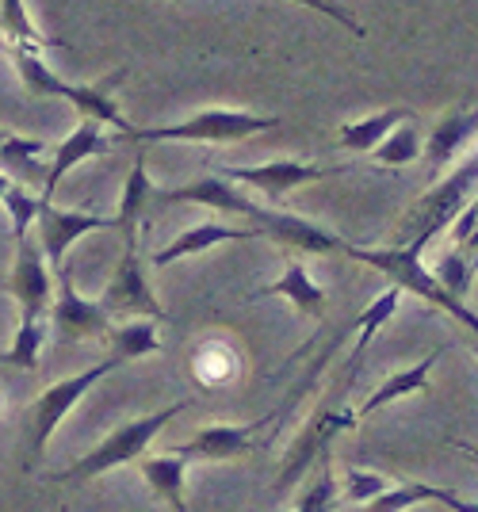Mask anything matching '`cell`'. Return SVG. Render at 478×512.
<instances>
[{
    "mask_svg": "<svg viewBox=\"0 0 478 512\" xmlns=\"http://www.w3.org/2000/svg\"><path fill=\"white\" fill-rule=\"evenodd\" d=\"M111 150V138L104 134L100 123H92V119H81V127L69 134L66 142H58L54 146V161H50V176H46V188H43V199L54 203V192H58V184L66 180L69 169H77L81 161L88 157H100V153Z\"/></svg>",
    "mask_w": 478,
    "mask_h": 512,
    "instance_id": "14",
    "label": "cell"
},
{
    "mask_svg": "<svg viewBox=\"0 0 478 512\" xmlns=\"http://www.w3.org/2000/svg\"><path fill=\"white\" fill-rule=\"evenodd\" d=\"M436 360H440V348H433L429 356H421V360L413 363V367H406V371L387 375V379L379 383V390H371L368 402L356 409V413H360V421L371 417V413H379L383 406L398 402V398H406V394H425V390H429V375H433Z\"/></svg>",
    "mask_w": 478,
    "mask_h": 512,
    "instance_id": "17",
    "label": "cell"
},
{
    "mask_svg": "<svg viewBox=\"0 0 478 512\" xmlns=\"http://www.w3.org/2000/svg\"><path fill=\"white\" fill-rule=\"evenodd\" d=\"M264 237L261 226H226V222H199L192 230H184L180 237H173L165 249L153 253V268H169L184 256H199L215 245H226V241H257Z\"/></svg>",
    "mask_w": 478,
    "mask_h": 512,
    "instance_id": "13",
    "label": "cell"
},
{
    "mask_svg": "<svg viewBox=\"0 0 478 512\" xmlns=\"http://www.w3.org/2000/svg\"><path fill=\"white\" fill-rule=\"evenodd\" d=\"M402 295H406V291L391 283V287H387V291H383V295H379V299L371 302L368 310H364V314L356 318V325H360V337H356V348H352V367L364 360V352H368L371 337H375V333H379V329H383V325H387V321L394 318V310H398Z\"/></svg>",
    "mask_w": 478,
    "mask_h": 512,
    "instance_id": "25",
    "label": "cell"
},
{
    "mask_svg": "<svg viewBox=\"0 0 478 512\" xmlns=\"http://www.w3.org/2000/svg\"><path fill=\"white\" fill-rule=\"evenodd\" d=\"M50 318H54V333L62 341H92V337L108 341V333L115 329L108 306L85 299L69 272H58V295L50 306Z\"/></svg>",
    "mask_w": 478,
    "mask_h": 512,
    "instance_id": "8",
    "label": "cell"
},
{
    "mask_svg": "<svg viewBox=\"0 0 478 512\" xmlns=\"http://www.w3.org/2000/svg\"><path fill=\"white\" fill-rule=\"evenodd\" d=\"M471 264H475V272H478V245L471 249Z\"/></svg>",
    "mask_w": 478,
    "mask_h": 512,
    "instance_id": "37",
    "label": "cell"
},
{
    "mask_svg": "<svg viewBox=\"0 0 478 512\" xmlns=\"http://www.w3.org/2000/svg\"><path fill=\"white\" fill-rule=\"evenodd\" d=\"M4 291L20 302V321H43V314L54 306L58 279H54V268H50L39 241L20 237L16 264H12V276L4 283Z\"/></svg>",
    "mask_w": 478,
    "mask_h": 512,
    "instance_id": "7",
    "label": "cell"
},
{
    "mask_svg": "<svg viewBox=\"0 0 478 512\" xmlns=\"http://www.w3.org/2000/svg\"><path fill=\"white\" fill-rule=\"evenodd\" d=\"M108 348H111V360L119 363H131V360H146L153 356L161 341H157V321L142 318V321H123L115 325L108 333Z\"/></svg>",
    "mask_w": 478,
    "mask_h": 512,
    "instance_id": "22",
    "label": "cell"
},
{
    "mask_svg": "<svg viewBox=\"0 0 478 512\" xmlns=\"http://www.w3.org/2000/svg\"><path fill=\"white\" fill-rule=\"evenodd\" d=\"M104 306H108L111 318H165V306L157 302V295L146 283L142 272V256H138V230L127 226L123 230V256L115 260V272H111L108 287H104Z\"/></svg>",
    "mask_w": 478,
    "mask_h": 512,
    "instance_id": "5",
    "label": "cell"
},
{
    "mask_svg": "<svg viewBox=\"0 0 478 512\" xmlns=\"http://www.w3.org/2000/svg\"><path fill=\"white\" fill-rule=\"evenodd\" d=\"M43 341H46L43 321H20V329L12 337V348L4 352V360L12 363V367H23V371H35L39 356H43Z\"/></svg>",
    "mask_w": 478,
    "mask_h": 512,
    "instance_id": "31",
    "label": "cell"
},
{
    "mask_svg": "<svg viewBox=\"0 0 478 512\" xmlns=\"http://www.w3.org/2000/svg\"><path fill=\"white\" fill-rule=\"evenodd\" d=\"M180 409H188V402H173V406L153 409L146 417H134L127 425H119L115 432H108V436L100 440V448H92L85 459H77L69 470H58L54 482H88V478H100V474H108V470L131 463V459H142V451L150 448L153 440L165 432L169 421L180 417Z\"/></svg>",
    "mask_w": 478,
    "mask_h": 512,
    "instance_id": "3",
    "label": "cell"
},
{
    "mask_svg": "<svg viewBox=\"0 0 478 512\" xmlns=\"http://www.w3.org/2000/svg\"><path fill=\"white\" fill-rule=\"evenodd\" d=\"M50 150V142L43 138H23V134H12L0 142V169L8 172L16 184H43L46 188V176L50 169H43V153Z\"/></svg>",
    "mask_w": 478,
    "mask_h": 512,
    "instance_id": "21",
    "label": "cell"
},
{
    "mask_svg": "<svg viewBox=\"0 0 478 512\" xmlns=\"http://www.w3.org/2000/svg\"><path fill=\"white\" fill-rule=\"evenodd\" d=\"M119 226L115 214H85V211H58L54 203H46L39 214V245H43L46 260L58 272H66V253L81 241V237L96 234V230H111Z\"/></svg>",
    "mask_w": 478,
    "mask_h": 512,
    "instance_id": "10",
    "label": "cell"
},
{
    "mask_svg": "<svg viewBox=\"0 0 478 512\" xmlns=\"http://www.w3.org/2000/svg\"><path fill=\"white\" fill-rule=\"evenodd\" d=\"M253 299H287L303 318H322L326 314V291L314 283V276L306 272L303 260H291L283 268V276L272 279L268 287H261Z\"/></svg>",
    "mask_w": 478,
    "mask_h": 512,
    "instance_id": "15",
    "label": "cell"
},
{
    "mask_svg": "<svg viewBox=\"0 0 478 512\" xmlns=\"http://www.w3.org/2000/svg\"><path fill=\"white\" fill-rule=\"evenodd\" d=\"M360 425V413H348V409H318L306 428L295 436L291 451L283 455L280 474H276V493H287L306 470L322 467L329 459V444L341 436V432H352Z\"/></svg>",
    "mask_w": 478,
    "mask_h": 512,
    "instance_id": "6",
    "label": "cell"
},
{
    "mask_svg": "<svg viewBox=\"0 0 478 512\" xmlns=\"http://www.w3.org/2000/svg\"><path fill=\"white\" fill-rule=\"evenodd\" d=\"M249 222H257L268 241H276V245L291 249V253H318V256L341 253L345 256L348 245H352V241L329 234L326 226H318V222H310V218H299V214H287V211H268L261 203L253 207Z\"/></svg>",
    "mask_w": 478,
    "mask_h": 512,
    "instance_id": "9",
    "label": "cell"
},
{
    "mask_svg": "<svg viewBox=\"0 0 478 512\" xmlns=\"http://www.w3.org/2000/svg\"><path fill=\"white\" fill-rule=\"evenodd\" d=\"M475 195H478V150L456 172H448L440 184H433L429 195H421L410 211H406V218L394 230V249H417V253H425L444 230H452V222L463 214V207Z\"/></svg>",
    "mask_w": 478,
    "mask_h": 512,
    "instance_id": "1",
    "label": "cell"
},
{
    "mask_svg": "<svg viewBox=\"0 0 478 512\" xmlns=\"http://www.w3.org/2000/svg\"><path fill=\"white\" fill-rule=\"evenodd\" d=\"M46 203H50V199H43V195H31L23 184H12V188L4 192L0 207H4V211H8V218H12V234H16V241H20V237H31V226L39 222V214H43Z\"/></svg>",
    "mask_w": 478,
    "mask_h": 512,
    "instance_id": "28",
    "label": "cell"
},
{
    "mask_svg": "<svg viewBox=\"0 0 478 512\" xmlns=\"http://www.w3.org/2000/svg\"><path fill=\"white\" fill-rule=\"evenodd\" d=\"M341 505V486H337V478H333V470H329V459L318 467V474L310 478V486L299 493V512H337Z\"/></svg>",
    "mask_w": 478,
    "mask_h": 512,
    "instance_id": "30",
    "label": "cell"
},
{
    "mask_svg": "<svg viewBox=\"0 0 478 512\" xmlns=\"http://www.w3.org/2000/svg\"><path fill=\"white\" fill-rule=\"evenodd\" d=\"M471 203H475V207H478V195H475V199H471Z\"/></svg>",
    "mask_w": 478,
    "mask_h": 512,
    "instance_id": "39",
    "label": "cell"
},
{
    "mask_svg": "<svg viewBox=\"0 0 478 512\" xmlns=\"http://www.w3.org/2000/svg\"><path fill=\"white\" fill-rule=\"evenodd\" d=\"M283 119L280 115H253V111H238V107H207L196 111L192 119L173 123V127H134L123 134L127 142H199V146H230V142H245L253 134L276 130Z\"/></svg>",
    "mask_w": 478,
    "mask_h": 512,
    "instance_id": "2",
    "label": "cell"
},
{
    "mask_svg": "<svg viewBox=\"0 0 478 512\" xmlns=\"http://www.w3.org/2000/svg\"><path fill=\"white\" fill-rule=\"evenodd\" d=\"M417 157H425V142H421V134H417V127L410 123H402V127L394 130L391 138L375 150V161L379 165H387V169H402V165H413Z\"/></svg>",
    "mask_w": 478,
    "mask_h": 512,
    "instance_id": "29",
    "label": "cell"
},
{
    "mask_svg": "<svg viewBox=\"0 0 478 512\" xmlns=\"http://www.w3.org/2000/svg\"><path fill=\"white\" fill-rule=\"evenodd\" d=\"M475 264H471V256L463 253V249H448V253L440 256L433 264V279L452 295V299H463L471 287H475Z\"/></svg>",
    "mask_w": 478,
    "mask_h": 512,
    "instance_id": "27",
    "label": "cell"
},
{
    "mask_svg": "<svg viewBox=\"0 0 478 512\" xmlns=\"http://www.w3.org/2000/svg\"><path fill=\"white\" fill-rule=\"evenodd\" d=\"M153 199H157V188H153L150 180V169H146V157L138 153V161L131 165V176H127V184H123V199H119V230H127V226H138V218L142 211L150 207Z\"/></svg>",
    "mask_w": 478,
    "mask_h": 512,
    "instance_id": "24",
    "label": "cell"
},
{
    "mask_svg": "<svg viewBox=\"0 0 478 512\" xmlns=\"http://www.w3.org/2000/svg\"><path fill=\"white\" fill-rule=\"evenodd\" d=\"M0 31H4L8 50H39L43 54L50 46H58V39H46L43 31L31 23L23 0H0Z\"/></svg>",
    "mask_w": 478,
    "mask_h": 512,
    "instance_id": "23",
    "label": "cell"
},
{
    "mask_svg": "<svg viewBox=\"0 0 478 512\" xmlns=\"http://www.w3.org/2000/svg\"><path fill=\"white\" fill-rule=\"evenodd\" d=\"M444 486H429V482H406V486H391L387 493L371 497L368 505H360L356 512H406L413 505H425V501H440Z\"/></svg>",
    "mask_w": 478,
    "mask_h": 512,
    "instance_id": "26",
    "label": "cell"
},
{
    "mask_svg": "<svg viewBox=\"0 0 478 512\" xmlns=\"http://www.w3.org/2000/svg\"><path fill=\"white\" fill-rule=\"evenodd\" d=\"M387 478H379L375 470H364V467H348L345 478H341V493H345V501L352 505H368L371 497H379V493H387Z\"/></svg>",
    "mask_w": 478,
    "mask_h": 512,
    "instance_id": "32",
    "label": "cell"
},
{
    "mask_svg": "<svg viewBox=\"0 0 478 512\" xmlns=\"http://www.w3.org/2000/svg\"><path fill=\"white\" fill-rule=\"evenodd\" d=\"M4 138H8V130H0V142H4Z\"/></svg>",
    "mask_w": 478,
    "mask_h": 512,
    "instance_id": "38",
    "label": "cell"
},
{
    "mask_svg": "<svg viewBox=\"0 0 478 512\" xmlns=\"http://www.w3.org/2000/svg\"><path fill=\"white\" fill-rule=\"evenodd\" d=\"M295 512H299V509H295Z\"/></svg>",
    "mask_w": 478,
    "mask_h": 512,
    "instance_id": "40",
    "label": "cell"
},
{
    "mask_svg": "<svg viewBox=\"0 0 478 512\" xmlns=\"http://www.w3.org/2000/svg\"><path fill=\"white\" fill-rule=\"evenodd\" d=\"M478 134V107L475 111H448L440 123L433 127V134L425 138V161L433 169H444L456 161V153Z\"/></svg>",
    "mask_w": 478,
    "mask_h": 512,
    "instance_id": "18",
    "label": "cell"
},
{
    "mask_svg": "<svg viewBox=\"0 0 478 512\" xmlns=\"http://www.w3.org/2000/svg\"><path fill=\"white\" fill-rule=\"evenodd\" d=\"M276 417H280V409H272L268 417L249 421V425H207V428H199L188 444H180V448H176V455H184L188 463H196V459L222 463V459L249 455V451H257V444H261L257 436H261L264 428L272 425Z\"/></svg>",
    "mask_w": 478,
    "mask_h": 512,
    "instance_id": "12",
    "label": "cell"
},
{
    "mask_svg": "<svg viewBox=\"0 0 478 512\" xmlns=\"http://www.w3.org/2000/svg\"><path fill=\"white\" fill-rule=\"evenodd\" d=\"M119 367V360H104V363H92V367H85L81 375H69V379H62V383L46 386L43 394L35 398V406H31V413H27V432H23V451H27V467H35V459H43L46 451V440L54 436V428L66 421V413L81 398H85L92 386L100 383L108 371H115Z\"/></svg>",
    "mask_w": 478,
    "mask_h": 512,
    "instance_id": "4",
    "label": "cell"
},
{
    "mask_svg": "<svg viewBox=\"0 0 478 512\" xmlns=\"http://www.w3.org/2000/svg\"><path fill=\"white\" fill-rule=\"evenodd\" d=\"M337 172L341 169H326V165L280 157V161H264V165H222L218 176H226L234 184H249V188H257L261 195H268V199H280V195L295 192L299 184L326 180V176H337Z\"/></svg>",
    "mask_w": 478,
    "mask_h": 512,
    "instance_id": "11",
    "label": "cell"
},
{
    "mask_svg": "<svg viewBox=\"0 0 478 512\" xmlns=\"http://www.w3.org/2000/svg\"><path fill=\"white\" fill-rule=\"evenodd\" d=\"M123 81V73H111L108 81H96V85H62L58 92V100H69V104L81 111V119H92V123H100V127H115L123 130V134H131V123L123 119V111L119 104L111 100V88Z\"/></svg>",
    "mask_w": 478,
    "mask_h": 512,
    "instance_id": "16",
    "label": "cell"
},
{
    "mask_svg": "<svg viewBox=\"0 0 478 512\" xmlns=\"http://www.w3.org/2000/svg\"><path fill=\"white\" fill-rule=\"evenodd\" d=\"M452 448L463 451V455H467V459H471V463H475V467H478V448H467V444H459V440H456V444H452Z\"/></svg>",
    "mask_w": 478,
    "mask_h": 512,
    "instance_id": "35",
    "label": "cell"
},
{
    "mask_svg": "<svg viewBox=\"0 0 478 512\" xmlns=\"http://www.w3.org/2000/svg\"><path fill=\"white\" fill-rule=\"evenodd\" d=\"M440 505H444V509H452V512H478V501H463V497L452 493V490L440 493Z\"/></svg>",
    "mask_w": 478,
    "mask_h": 512,
    "instance_id": "34",
    "label": "cell"
},
{
    "mask_svg": "<svg viewBox=\"0 0 478 512\" xmlns=\"http://www.w3.org/2000/svg\"><path fill=\"white\" fill-rule=\"evenodd\" d=\"M295 4H306V8H314V12H322V16H329L333 23H341L348 35H356V39H364L368 35V27L356 20L352 12H348L341 0H295Z\"/></svg>",
    "mask_w": 478,
    "mask_h": 512,
    "instance_id": "33",
    "label": "cell"
},
{
    "mask_svg": "<svg viewBox=\"0 0 478 512\" xmlns=\"http://www.w3.org/2000/svg\"><path fill=\"white\" fill-rule=\"evenodd\" d=\"M142 478L173 512H188V497H184V482H188V459L184 455H150L142 459Z\"/></svg>",
    "mask_w": 478,
    "mask_h": 512,
    "instance_id": "20",
    "label": "cell"
},
{
    "mask_svg": "<svg viewBox=\"0 0 478 512\" xmlns=\"http://www.w3.org/2000/svg\"><path fill=\"white\" fill-rule=\"evenodd\" d=\"M410 119L413 115L406 107H387V111H375L368 119L345 123V127L337 130V142H341V150H348V153H375L391 138L394 130L402 127V123H410Z\"/></svg>",
    "mask_w": 478,
    "mask_h": 512,
    "instance_id": "19",
    "label": "cell"
},
{
    "mask_svg": "<svg viewBox=\"0 0 478 512\" xmlns=\"http://www.w3.org/2000/svg\"><path fill=\"white\" fill-rule=\"evenodd\" d=\"M12 184H16V180H12V176H8V172H0V199H4V192H8V188H12Z\"/></svg>",
    "mask_w": 478,
    "mask_h": 512,
    "instance_id": "36",
    "label": "cell"
}]
</instances>
